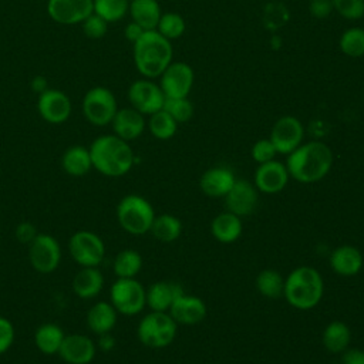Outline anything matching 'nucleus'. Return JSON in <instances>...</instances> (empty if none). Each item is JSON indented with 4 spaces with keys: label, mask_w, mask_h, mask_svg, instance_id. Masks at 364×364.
Returning a JSON list of instances; mask_svg holds the SVG:
<instances>
[{
    "label": "nucleus",
    "mask_w": 364,
    "mask_h": 364,
    "mask_svg": "<svg viewBox=\"0 0 364 364\" xmlns=\"http://www.w3.org/2000/svg\"><path fill=\"white\" fill-rule=\"evenodd\" d=\"M333 152L321 141L301 144L289 154L286 168L289 175L301 183L321 181L331 169Z\"/></svg>",
    "instance_id": "obj_1"
},
{
    "label": "nucleus",
    "mask_w": 364,
    "mask_h": 364,
    "mask_svg": "<svg viewBox=\"0 0 364 364\" xmlns=\"http://www.w3.org/2000/svg\"><path fill=\"white\" fill-rule=\"evenodd\" d=\"M88 149L92 168L105 176H122L128 173L134 165L132 148L115 134L98 136Z\"/></svg>",
    "instance_id": "obj_2"
},
{
    "label": "nucleus",
    "mask_w": 364,
    "mask_h": 364,
    "mask_svg": "<svg viewBox=\"0 0 364 364\" xmlns=\"http://www.w3.org/2000/svg\"><path fill=\"white\" fill-rule=\"evenodd\" d=\"M134 63L145 78H156L172 63V46L156 30H146L134 43Z\"/></svg>",
    "instance_id": "obj_3"
},
{
    "label": "nucleus",
    "mask_w": 364,
    "mask_h": 364,
    "mask_svg": "<svg viewBox=\"0 0 364 364\" xmlns=\"http://www.w3.org/2000/svg\"><path fill=\"white\" fill-rule=\"evenodd\" d=\"M324 293L321 274L310 266H300L290 272L284 280L283 294L287 303L299 310L316 307Z\"/></svg>",
    "instance_id": "obj_4"
},
{
    "label": "nucleus",
    "mask_w": 364,
    "mask_h": 364,
    "mask_svg": "<svg viewBox=\"0 0 364 364\" xmlns=\"http://www.w3.org/2000/svg\"><path fill=\"white\" fill-rule=\"evenodd\" d=\"M117 218L125 232L139 236L151 230L155 212L145 198L139 195H127L117 206Z\"/></svg>",
    "instance_id": "obj_5"
},
{
    "label": "nucleus",
    "mask_w": 364,
    "mask_h": 364,
    "mask_svg": "<svg viewBox=\"0 0 364 364\" xmlns=\"http://www.w3.org/2000/svg\"><path fill=\"white\" fill-rule=\"evenodd\" d=\"M176 331L178 323L169 313L152 311L139 321L136 336L139 341L149 348H164L175 340Z\"/></svg>",
    "instance_id": "obj_6"
},
{
    "label": "nucleus",
    "mask_w": 364,
    "mask_h": 364,
    "mask_svg": "<svg viewBox=\"0 0 364 364\" xmlns=\"http://www.w3.org/2000/svg\"><path fill=\"white\" fill-rule=\"evenodd\" d=\"M109 300L117 313L135 316L141 313L146 304V290L134 277H118L109 289Z\"/></svg>",
    "instance_id": "obj_7"
},
{
    "label": "nucleus",
    "mask_w": 364,
    "mask_h": 364,
    "mask_svg": "<svg viewBox=\"0 0 364 364\" xmlns=\"http://www.w3.org/2000/svg\"><path fill=\"white\" fill-rule=\"evenodd\" d=\"M117 111V98L114 92L107 87H92L85 92L82 98L84 117L92 125L104 127L111 124Z\"/></svg>",
    "instance_id": "obj_8"
},
{
    "label": "nucleus",
    "mask_w": 364,
    "mask_h": 364,
    "mask_svg": "<svg viewBox=\"0 0 364 364\" xmlns=\"http://www.w3.org/2000/svg\"><path fill=\"white\" fill-rule=\"evenodd\" d=\"M68 250L74 262L82 267H98L105 256L102 239L91 230L75 232L70 237Z\"/></svg>",
    "instance_id": "obj_9"
},
{
    "label": "nucleus",
    "mask_w": 364,
    "mask_h": 364,
    "mask_svg": "<svg viewBox=\"0 0 364 364\" xmlns=\"http://www.w3.org/2000/svg\"><path fill=\"white\" fill-rule=\"evenodd\" d=\"M31 267L43 274L54 272L61 260V247L57 239L48 233H37L28 245Z\"/></svg>",
    "instance_id": "obj_10"
},
{
    "label": "nucleus",
    "mask_w": 364,
    "mask_h": 364,
    "mask_svg": "<svg viewBox=\"0 0 364 364\" xmlns=\"http://www.w3.org/2000/svg\"><path fill=\"white\" fill-rule=\"evenodd\" d=\"M193 85V70L183 61L171 63L159 75V87L165 98H185Z\"/></svg>",
    "instance_id": "obj_11"
},
{
    "label": "nucleus",
    "mask_w": 364,
    "mask_h": 364,
    "mask_svg": "<svg viewBox=\"0 0 364 364\" xmlns=\"http://www.w3.org/2000/svg\"><path fill=\"white\" fill-rule=\"evenodd\" d=\"M128 100L131 107L139 111L142 115H151L162 109L165 102V94L161 87L146 80H136L128 88Z\"/></svg>",
    "instance_id": "obj_12"
},
{
    "label": "nucleus",
    "mask_w": 364,
    "mask_h": 364,
    "mask_svg": "<svg viewBox=\"0 0 364 364\" xmlns=\"http://www.w3.org/2000/svg\"><path fill=\"white\" fill-rule=\"evenodd\" d=\"M303 136L304 128L301 121L293 115H284L274 122L269 139L273 142L277 154L289 155L301 145Z\"/></svg>",
    "instance_id": "obj_13"
},
{
    "label": "nucleus",
    "mask_w": 364,
    "mask_h": 364,
    "mask_svg": "<svg viewBox=\"0 0 364 364\" xmlns=\"http://www.w3.org/2000/svg\"><path fill=\"white\" fill-rule=\"evenodd\" d=\"M71 100L70 97L55 88H47L38 95L37 109L40 117L50 124H63L71 115Z\"/></svg>",
    "instance_id": "obj_14"
},
{
    "label": "nucleus",
    "mask_w": 364,
    "mask_h": 364,
    "mask_svg": "<svg viewBox=\"0 0 364 364\" xmlns=\"http://www.w3.org/2000/svg\"><path fill=\"white\" fill-rule=\"evenodd\" d=\"M47 13L58 24H78L94 13V0H48Z\"/></svg>",
    "instance_id": "obj_15"
},
{
    "label": "nucleus",
    "mask_w": 364,
    "mask_h": 364,
    "mask_svg": "<svg viewBox=\"0 0 364 364\" xmlns=\"http://www.w3.org/2000/svg\"><path fill=\"white\" fill-rule=\"evenodd\" d=\"M289 171L286 165L279 161H269L259 164L255 172V186L264 193H277L284 189L289 182Z\"/></svg>",
    "instance_id": "obj_16"
},
{
    "label": "nucleus",
    "mask_w": 364,
    "mask_h": 364,
    "mask_svg": "<svg viewBox=\"0 0 364 364\" xmlns=\"http://www.w3.org/2000/svg\"><path fill=\"white\" fill-rule=\"evenodd\" d=\"M95 343L84 334H68L64 337L58 355L68 364H88L95 357Z\"/></svg>",
    "instance_id": "obj_17"
},
{
    "label": "nucleus",
    "mask_w": 364,
    "mask_h": 364,
    "mask_svg": "<svg viewBox=\"0 0 364 364\" xmlns=\"http://www.w3.org/2000/svg\"><path fill=\"white\" fill-rule=\"evenodd\" d=\"M225 198L228 212H232L240 218L247 216L255 210L259 193L253 183L247 181H236Z\"/></svg>",
    "instance_id": "obj_18"
},
{
    "label": "nucleus",
    "mask_w": 364,
    "mask_h": 364,
    "mask_svg": "<svg viewBox=\"0 0 364 364\" xmlns=\"http://www.w3.org/2000/svg\"><path fill=\"white\" fill-rule=\"evenodd\" d=\"M169 314L178 324L193 326L205 318L206 304L202 299L183 293L173 300L169 307Z\"/></svg>",
    "instance_id": "obj_19"
},
{
    "label": "nucleus",
    "mask_w": 364,
    "mask_h": 364,
    "mask_svg": "<svg viewBox=\"0 0 364 364\" xmlns=\"http://www.w3.org/2000/svg\"><path fill=\"white\" fill-rule=\"evenodd\" d=\"M114 134L121 139L129 142L141 136L145 129V118L135 108H121L111 121Z\"/></svg>",
    "instance_id": "obj_20"
},
{
    "label": "nucleus",
    "mask_w": 364,
    "mask_h": 364,
    "mask_svg": "<svg viewBox=\"0 0 364 364\" xmlns=\"http://www.w3.org/2000/svg\"><path fill=\"white\" fill-rule=\"evenodd\" d=\"M236 182L233 172L225 166H215L208 169L199 181L202 192L212 198H222L232 189Z\"/></svg>",
    "instance_id": "obj_21"
},
{
    "label": "nucleus",
    "mask_w": 364,
    "mask_h": 364,
    "mask_svg": "<svg viewBox=\"0 0 364 364\" xmlns=\"http://www.w3.org/2000/svg\"><path fill=\"white\" fill-rule=\"evenodd\" d=\"M330 266L341 276H354L363 267V255L351 245L338 246L330 255Z\"/></svg>",
    "instance_id": "obj_22"
},
{
    "label": "nucleus",
    "mask_w": 364,
    "mask_h": 364,
    "mask_svg": "<svg viewBox=\"0 0 364 364\" xmlns=\"http://www.w3.org/2000/svg\"><path fill=\"white\" fill-rule=\"evenodd\" d=\"M181 294H183V289L179 284L156 282L146 290V304L152 311H166Z\"/></svg>",
    "instance_id": "obj_23"
},
{
    "label": "nucleus",
    "mask_w": 364,
    "mask_h": 364,
    "mask_svg": "<svg viewBox=\"0 0 364 364\" xmlns=\"http://www.w3.org/2000/svg\"><path fill=\"white\" fill-rule=\"evenodd\" d=\"M117 314L118 313L111 303L98 301L87 311V326L98 336L109 333L115 327Z\"/></svg>",
    "instance_id": "obj_24"
},
{
    "label": "nucleus",
    "mask_w": 364,
    "mask_h": 364,
    "mask_svg": "<svg viewBox=\"0 0 364 364\" xmlns=\"http://www.w3.org/2000/svg\"><path fill=\"white\" fill-rule=\"evenodd\" d=\"M243 225L237 215L232 212H222L210 223V232L220 243H232L242 235Z\"/></svg>",
    "instance_id": "obj_25"
},
{
    "label": "nucleus",
    "mask_w": 364,
    "mask_h": 364,
    "mask_svg": "<svg viewBox=\"0 0 364 364\" xmlns=\"http://www.w3.org/2000/svg\"><path fill=\"white\" fill-rule=\"evenodd\" d=\"M104 277L98 267H82L73 279V290L81 299H91L100 294Z\"/></svg>",
    "instance_id": "obj_26"
},
{
    "label": "nucleus",
    "mask_w": 364,
    "mask_h": 364,
    "mask_svg": "<svg viewBox=\"0 0 364 364\" xmlns=\"http://www.w3.org/2000/svg\"><path fill=\"white\" fill-rule=\"evenodd\" d=\"M128 11L132 21L138 23L144 30H156L158 21L162 16L156 0H131Z\"/></svg>",
    "instance_id": "obj_27"
},
{
    "label": "nucleus",
    "mask_w": 364,
    "mask_h": 364,
    "mask_svg": "<svg viewBox=\"0 0 364 364\" xmlns=\"http://www.w3.org/2000/svg\"><path fill=\"white\" fill-rule=\"evenodd\" d=\"M61 166L71 176H84L92 168L90 149L81 145L70 146L63 154Z\"/></svg>",
    "instance_id": "obj_28"
},
{
    "label": "nucleus",
    "mask_w": 364,
    "mask_h": 364,
    "mask_svg": "<svg viewBox=\"0 0 364 364\" xmlns=\"http://www.w3.org/2000/svg\"><path fill=\"white\" fill-rule=\"evenodd\" d=\"M65 334L63 328L54 323H46L41 324L36 333H34V343L36 347L43 353V354H57L61 343L64 340Z\"/></svg>",
    "instance_id": "obj_29"
},
{
    "label": "nucleus",
    "mask_w": 364,
    "mask_h": 364,
    "mask_svg": "<svg viewBox=\"0 0 364 364\" xmlns=\"http://www.w3.org/2000/svg\"><path fill=\"white\" fill-rule=\"evenodd\" d=\"M351 333L344 321L334 320L323 331V344L331 353H343L350 344Z\"/></svg>",
    "instance_id": "obj_30"
},
{
    "label": "nucleus",
    "mask_w": 364,
    "mask_h": 364,
    "mask_svg": "<svg viewBox=\"0 0 364 364\" xmlns=\"http://www.w3.org/2000/svg\"><path fill=\"white\" fill-rule=\"evenodd\" d=\"M158 240L169 243L176 240L182 232L181 220L173 215H159L155 216L151 230H149Z\"/></svg>",
    "instance_id": "obj_31"
},
{
    "label": "nucleus",
    "mask_w": 364,
    "mask_h": 364,
    "mask_svg": "<svg viewBox=\"0 0 364 364\" xmlns=\"http://www.w3.org/2000/svg\"><path fill=\"white\" fill-rule=\"evenodd\" d=\"M142 267V257L136 250L125 249L121 250L114 259V273L121 279L135 277Z\"/></svg>",
    "instance_id": "obj_32"
},
{
    "label": "nucleus",
    "mask_w": 364,
    "mask_h": 364,
    "mask_svg": "<svg viewBox=\"0 0 364 364\" xmlns=\"http://www.w3.org/2000/svg\"><path fill=\"white\" fill-rule=\"evenodd\" d=\"M256 287L262 296L277 299L283 294L284 280L279 272L273 269H264L256 277Z\"/></svg>",
    "instance_id": "obj_33"
},
{
    "label": "nucleus",
    "mask_w": 364,
    "mask_h": 364,
    "mask_svg": "<svg viewBox=\"0 0 364 364\" xmlns=\"http://www.w3.org/2000/svg\"><path fill=\"white\" fill-rule=\"evenodd\" d=\"M148 128L155 138L169 139L176 134L178 122L165 109H159L149 115Z\"/></svg>",
    "instance_id": "obj_34"
},
{
    "label": "nucleus",
    "mask_w": 364,
    "mask_h": 364,
    "mask_svg": "<svg viewBox=\"0 0 364 364\" xmlns=\"http://www.w3.org/2000/svg\"><path fill=\"white\" fill-rule=\"evenodd\" d=\"M340 50L343 54L358 58L364 55V28L351 27L347 28L340 37Z\"/></svg>",
    "instance_id": "obj_35"
},
{
    "label": "nucleus",
    "mask_w": 364,
    "mask_h": 364,
    "mask_svg": "<svg viewBox=\"0 0 364 364\" xmlns=\"http://www.w3.org/2000/svg\"><path fill=\"white\" fill-rule=\"evenodd\" d=\"M129 9L128 0H94V13L107 23L121 20Z\"/></svg>",
    "instance_id": "obj_36"
},
{
    "label": "nucleus",
    "mask_w": 364,
    "mask_h": 364,
    "mask_svg": "<svg viewBox=\"0 0 364 364\" xmlns=\"http://www.w3.org/2000/svg\"><path fill=\"white\" fill-rule=\"evenodd\" d=\"M185 20L178 13H164L158 21L156 31L162 34L169 41L173 38H179L185 33Z\"/></svg>",
    "instance_id": "obj_37"
},
{
    "label": "nucleus",
    "mask_w": 364,
    "mask_h": 364,
    "mask_svg": "<svg viewBox=\"0 0 364 364\" xmlns=\"http://www.w3.org/2000/svg\"><path fill=\"white\" fill-rule=\"evenodd\" d=\"M162 109H165L178 124L189 121L193 115V105L188 100V97H185V98H165Z\"/></svg>",
    "instance_id": "obj_38"
},
{
    "label": "nucleus",
    "mask_w": 364,
    "mask_h": 364,
    "mask_svg": "<svg viewBox=\"0 0 364 364\" xmlns=\"http://www.w3.org/2000/svg\"><path fill=\"white\" fill-rule=\"evenodd\" d=\"M333 10L347 20H358L364 16V0H331Z\"/></svg>",
    "instance_id": "obj_39"
},
{
    "label": "nucleus",
    "mask_w": 364,
    "mask_h": 364,
    "mask_svg": "<svg viewBox=\"0 0 364 364\" xmlns=\"http://www.w3.org/2000/svg\"><path fill=\"white\" fill-rule=\"evenodd\" d=\"M81 24L84 34L92 40L102 38L108 30V23L95 13H91Z\"/></svg>",
    "instance_id": "obj_40"
},
{
    "label": "nucleus",
    "mask_w": 364,
    "mask_h": 364,
    "mask_svg": "<svg viewBox=\"0 0 364 364\" xmlns=\"http://www.w3.org/2000/svg\"><path fill=\"white\" fill-rule=\"evenodd\" d=\"M277 151L270 139H259L253 146H252V158L257 164H264L272 159H274Z\"/></svg>",
    "instance_id": "obj_41"
},
{
    "label": "nucleus",
    "mask_w": 364,
    "mask_h": 364,
    "mask_svg": "<svg viewBox=\"0 0 364 364\" xmlns=\"http://www.w3.org/2000/svg\"><path fill=\"white\" fill-rule=\"evenodd\" d=\"M14 341V327L6 317H0V354L6 353Z\"/></svg>",
    "instance_id": "obj_42"
},
{
    "label": "nucleus",
    "mask_w": 364,
    "mask_h": 364,
    "mask_svg": "<svg viewBox=\"0 0 364 364\" xmlns=\"http://www.w3.org/2000/svg\"><path fill=\"white\" fill-rule=\"evenodd\" d=\"M16 239L20 243H26L30 245L33 242V239L37 236V229L33 223L30 222H20L16 228Z\"/></svg>",
    "instance_id": "obj_43"
},
{
    "label": "nucleus",
    "mask_w": 364,
    "mask_h": 364,
    "mask_svg": "<svg viewBox=\"0 0 364 364\" xmlns=\"http://www.w3.org/2000/svg\"><path fill=\"white\" fill-rule=\"evenodd\" d=\"M310 11L316 17H327L333 11L331 0H311L310 1Z\"/></svg>",
    "instance_id": "obj_44"
},
{
    "label": "nucleus",
    "mask_w": 364,
    "mask_h": 364,
    "mask_svg": "<svg viewBox=\"0 0 364 364\" xmlns=\"http://www.w3.org/2000/svg\"><path fill=\"white\" fill-rule=\"evenodd\" d=\"M145 31H146V30H144L138 23L131 21V23H128V24L125 26L124 34H125V38L134 44V43H136V41L141 38V36H142Z\"/></svg>",
    "instance_id": "obj_45"
},
{
    "label": "nucleus",
    "mask_w": 364,
    "mask_h": 364,
    "mask_svg": "<svg viewBox=\"0 0 364 364\" xmlns=\"http://www.w3.org/2000/svg\"><path fill=\"white\" fill-rule=\"evenodd\" d=\"M343 364H364V351L350 348L343 355Z\"/></svg>",
    "instance_id": "obj_46"
},
{
    "label": "nucleus",
    "mask_w": 364,
    "mask_h": 364,
    "mask_svg": "<svg viewBox=\"0 0 364 364\" xmlns=\"http://www.w3.org/2000/svg\"><path fill=\"white\" fill-rule=\"evenodd\" d=\"M115 346V340L114 337L109 334V333H105V334H101L100 336V340H98V347L104 351H109L112 350Z\"/></svg>",
    "instance_id": "obj_47"
},
{
    "label": "nucleus",
    "mask_w": 364,
    "mask_h": 364,
    "mask_svg": "<svg viewBox=\"0 0 364 364\" xmlns=\"http://www.w3.org/2000/svg\"><path fill=\"white\" fill-rule=\"evenodd\" d=\"M31 88L36 91V92H43L44 90H47L48 87H47V81H46V78L44 77H36V78H33V81H31Z\"/></svg>",
    "instance_id": "obj_48"
},
{
    "label": "nucleus",
    "mask_w": 364,
    "mask_h": 364,
    "mask_svg": "<svg viewBox=\"0 0 364 364\" xmlns=\"http://www.w3.org/2000/svg\"><path fill=\"white\" fill-rule=\"evenodd\" d=\"M363 18H364V16H363Z\"/></svg>",
    "instance_id": "obj_49"
}]
</instances>
